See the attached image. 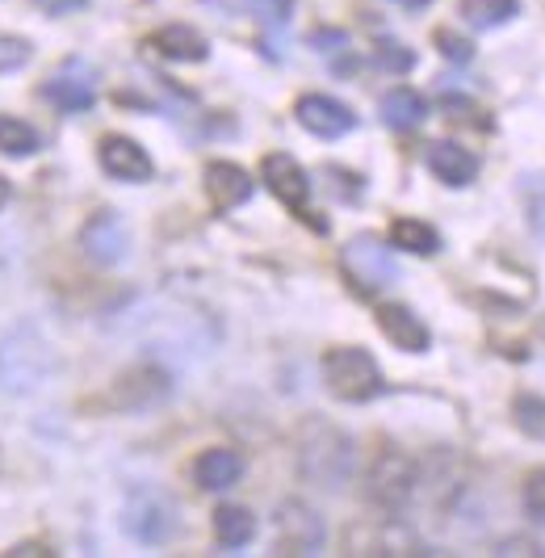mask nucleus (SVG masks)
Returning <instances> with one entry per match:
<instances>
[{"label":"nucleus","mask_w":545,"mask_h":558,"mask_svg":"<svg viewBox=\"0 0 545 558\" xmlns=\"http://www.w3.org/2000/svg\"><path fill=\"white\" fill-rule=\"evenodd\" d=\"M324 383L340 403H370L382 395V369L365 349L340 344L324 353Z\"/></svg>","instance_id":"obj_1"},{"label":"nucleus","mask_w":545,"mask_h":558,"mask_svg":"<svg viewBox=\"0 0 545 558\" xmlns=\"http://www.w3.org/2000/svg\"><path fill=\"white\" fill-rule=\"evenodd\" d=\"M302 475L315 478L319 487H340L353 471V441L327 424H311L302 433Z\"/></svg>","instance_id":"obj_2"},{"label":"nucleus","mask_w":545,"mask_h":558,"mask_svg":"<svg viewBox=\"0 0 545 558\" xmlns=\"http://www.w3.org/2000/svg\"><path fill=\"white\" fill-rule=\"evenodd\" d=\"M340 265H344V278L353 281V290L365 294V299L382 294L386 286H395V278H399V265H395L390 248L382 240H374V235L349 240L344 252H340Z\"/></svg>","instance_id":"obj_3"},{"label":"nucleus","mask_w":545,"mask_h":558,"mask_svg":"<svg viewBox=\"0 0 545 558\" xmlns=\"http://www.w3.org/2000/svg\"><path fill=\"white\" fill-rule=\"evenodd\" d=\"M370 500L382 504V508H403V504L415 496V462L408 453H395L386 449L378 453V462L370 466Z\"/></svg>","instance_id":"obj_4"},{"label":"nucleus","mask_w":545,"mask_h":558,"mask_svg":"<svg viewBox=\"0 0 545 558\" xmlns=\"http://www.w3.org/2000/svg\"><path fill=\"white\" fill-rule=\"evenodd\" d=\"M294 118H299L302 131H311L315 140H340L356 126V113L344 101L327 97V93H302L294 101Z\"/></svg>","instance_id":"obj_5"},{"label":"nucleus","mask_w":545,"mask_h":558,"mask_svg":"<svg viewBox=\"0 0 545 558\" xmlns=\"http://www.w3.org/2000/svg\"><path fill=\"white\" fill-rule=\"evenodd\" d=\"M43 97L51 101L55 110H63V113L93 110V101H97V76H93V68H88V63L68 59L51 81L43 84Z\"/></svg>","instance_id":"obj_6"},{"label":"nucleus","mask_w":545,"mask_h":558,"mask_svg":"<svg viewBox=\"0 0 545 558\" xmlns=\"http://www.w3.org/2000/svg\"><path fill=\"white\" fill-rule=\"evenodd\" d=\"M122 525H126V533H135L138 542H164V537H172L177 512H172L168 496L152 492V487H143V492H135V496L126 500Z\"/></svg>","instance_id":"obj_7"},{"label":"nucleus","mask_w":545,"mask_h":558,"mask_svg":"<svg viewBox=\"0 0 545 558\" xmlns=\"http://www.w3.org/2000/svg\"><path fill=\"white\" fill-rule=\"evenodd\" d=\"M261 177H265L269 194L277 197L281 206H290V210L306 215V202H311V177H306V168H302L290 151H269V156H265V165H261Z\"/></svg>","instance_id":"obj_8"},{"label":"nucleus","mask_w":545,"mask_h":558,"mask_svg":"<svg viewBox=\"0 0 545 558\" xmlns=\"http://www.w3.org/2000/svg\"><path fill=\"white\" fill-rule=\"evenodd\" d=\"M324 537V521L306 504H281L277 508V546L286 555H319Z\"/></svg>","instance_id":"obj_9"},{"label":"nucleus","mask_w":545,"mask_h":558,"mask_svg":"<svg viewBox=\"0 0 545 558\" xmlns=\"http://www.w3.org/2000/svg\"><path fill=\"white\" fill-rule=\"evenodd\" d=\"M97 160H101V168H106L113 181H126V185H143L156 172L152 156L135 140H126V135H106L101 147H97Z\"/></svg>","instance_id":"obj_10"},{"label":"nucleus","mask_w":545,"mask_h":558,"mask_svg":"<svg viewBox=\"0 0 545 558\" xmlns=\"http://www.w3.org/2000/svg\"><path fill=\"white\" fill-rule=\"evenodd\" d=\"M126 244H131V235H126V223L113 215V210H101V215H93L81 231V248L88 260H97V265H118L122 256H126Z\"/></svg>","instance_id":"obj_11"},{"label":"nucleus","mask_w":545,"mask_h":558,"mask_svg":"<svg viewBox=\"0 0 545 558\" xmlns=\"http://www.w3.org/2000/svg\"><path fill=\"white\" fill-rule=\"evenodd\" d=\"M378 328H382V336H386L395 349H403V353H428V344H433L428 324L411 307H403V303L378 307Z\"/></svg>","instance_id":"obj_12"},{"label":"nucleus","mask_w":545,"mask_h":558,"mask_svg":"<svg viewBox=\"0 0 545 558\" xmlns=\"http://www.w3.org/2000/svg\"><path fill=\"white\" fill-rule=\"evenodd\" d=\"M424 165L433 172L436 181H445V185H470L474 177H479V156L474 151H465L462 143H428V151H424Z\"/></svg>","instance_id":"obj_13"},{"label":"nucleus","mask_w":545,"mask_h":558,"mask_svg":"<svg viewBox=\"0 0 545 558\" xmlns=\"http://www.w3.org/2000/svg\"><path fill=\"white\" fill-rule=\"evenodd\" d=\"M256 190V181L247 177L240 165H227V160H215V165L206 168V194L215 202V210H235V206H244L247 197Z\"/></svg>","instance_id":"obj_14"},{"label":"nucleus","mask_w":545,"mask_h":558,"mask_svg":"<svg viewBox=\"0 0 545 558\" xmlns=\"http://www.w3.org/2000/svg\"><path fill=\"white\" fill-rule=\"evenodd\" d=\"M244 475V458L235 449H206L197 462H193V483L202 492H227L235 487Z\"/></svg>","instance_id":"obj_15"},{"label":"nucleus","mask_w":545,"mask_h":558,"mask_svg":"<svg viewBox=\"0 0 545 558\" xmlns=\"http://www.w3.org/2000/svg\"><path fill=\"white\" fill-rule=\"evenodd\" d=\"M152 47L160 51L164 59H172V63H202V59L210 56V47H206V38L197 34L193 26H164L152 34Z\"/></svg>","instance_id":"obj_16"},{"label":"nucleus","mask_w":545,"mask_h":558,"mask_svg":"<svg viewBox=\"0 0 545 558\" xmlns=\"http://www.w3.org/2000/svg\"><path fill=\"white\" fill-rule=\"evenodd\" d=\"M424 118H428V101L415 88H408V84H399V88H390L382 97V122L390 131H415Z\"/></svg>","instance_id":"obj_17"},{"label":"nucleus","mask_w":545,"mask_h":558,"mask_svg":"<svg viewBox=\"0 0 545 558\" xmlns=\"http://www.w3.org/2000/svg\"><path fill=\"white\" fill-rule=\"evenodd\" d=\"M215 537L222 550H240L256 537V517L240 504H222L215 512Z\"/></svg>","instance_id":"obj_18"},{"label":"nucleus","mask_w":545,"mask_h":558,"mask_svg":"<svg viewBox=\"0 0 545 558\" xmlns=\"http://www.w3.org/2000/svg\"><path fill=\"white\" fill-rule=\"evenodd\" d=\"M390 244L403 252H415V256H436L440 235L428 223H420V219H395L390 223Z\"/></svg>","instance_id":"obj_19"},{"label":"nucleus","mask_w":545,"mask_h":558,"mask_svg":"<svg viewBox=\"0 0 545 558\" xmlns=\"http://www.w3.org/2000/svg\"><path fill=\"white\" fill-rule=\"evenodd\" d=\"M520 13V0H462V17L474 29L508 26Z\"/></svg>","instance_id":"obj_20"},{"label":"nucleus","mask_w":545,"mask_h":558,"mask_svg":"<svg viewBox=\"0 0 545 558\" xmlns=\"http://www.w3.org/2000/svg\"><path fill=\"white\" fill-rule=\"evenodd\" d=\"M0 151L26 160V156L38 151V131L22 118H13V113H0Z\"/></svg>","instance_id":"obj_21"},{"label":"nucleus","mask_w":545,"mask_h":558,"mask_svg":"<svg viewBox=\"0 0 545 558\" xmlns=\"http://www.w3.org/2000/svg\"><path fill=\"white\" fill-rule=\"evenodd\" d=\"M512 416H517V428L529 437V441H545V399L542 395H517Z\"/></svg>","instance_id":"obj_22"},{"label":"nucleus","mask_w":545,"mask_h":558,"mask_svg":"<svg viewBox=\"0 0 545 558\" xmlns=\"http://www.w3.org/2000/svg\"><path fill=\"white\" fill-rule=\"evenodd\" d=\"M378 63L386 68V72H399V76H403V72H411V68H415V56H411L403 43L382 38V43H378Z\"/></svg>","instance_id":"obj_23"},{"label":"nucleus","mask_w":545,"mask_h":558,"mask_svg":"<svg viewBox=\"0 0 545 558\" xmlns=\"http://www.w3.org/2000/svg\"><path fill=\"white\" fill-rule=\"evenodd\" d=\"M436 47H440V56L453 59V63H470L474 59V43L462 38L458 29H436Z\"/></svg>","instance_id":"obj_24"},{"label":"nucleus","mask_w":545,"mask_h":558,"mask_svg":"<svg viewBox=\"0 0 545 558\" xmlns=\"http://www.w3.org/2000/svg\"><path fill=\"white\" fill-rule=\"evenodd\" d=\"M524 512L533 521H545V466H537L533 475L524 478Z\"/></svg>","instance_id":"obj_25"},{"label":"nucleus","mask_w":545,"mask_h":558,"mask_svg":"<svg viewBox=\"0 0 545 558\" xmlns=\"http://www.w3.org/2000/svg\"><path fill=\"white\" fill-rule=\"evenodd\" d=\"M269 26H286L290 22V13H294V0H247Z\"/></svg>","instance_id":"obj_26"},{"label":"nucleus","mask_w":545,"mask_h":558,"mask_svg":"<svg viewBox=\"0 0 545 558\" xmlns=\"http://www.w3.org/2000/svg\"><path fill=\"white\" fill-rule=\"evenodd\" d=\"M29 4H38V9H43V13H51V17H63V13L84 9V0H29Z\"/></svg>","instance_id":"obj_27"},{"label":"nucleus","mask_w":545,"mask_h":558,"mask_svg":"<svg viewBox=\"0 0 545 558\" xmlns=\"http://www.w3.org/2000/svg\"><path fill=\"white\" fill-rule=\"evenodd\" d=\"M311 43H315L319 51H336V43H344V34H340V29H319Z\"/></svg>","instance_id":"obj_28"},{"label":"nucleus","mask_w":545,"mask_h":558,"mask_svg":"<svg viewBox=\"0 0 545 558\" xmlns=\"http://www.w3.org/2000/svg\"><path fill=\"white\" fill-rule=\"evenodd\" d=\"M495 555H542V546H537V542H529V546H524V542H508V546L495 550Z\"/></svg>","instance_id":"obj_29"},{"label":"nucleus","mask_w":545,"mask_h":558,"mask_svg":"<svg viewBox=\"0 0 545 558\" xmlns=\"http://www.w3.org/2000/svg\"><path fill=\"white\" fill-rule=\"evenodd\" d=\"M13 558H38V555H51V550H43V546H17V550H9Z\"/></svg>","instance_id":"obj_30"},{"label":"nucleus","mask_w":545,"mask_h":558,"mask_svg":"<svg viewBox=\"0 0 545 558\" xmlns=\"http://www.w3.org/2000/svg\"><path fill=\"white\" fill-rule=\"evenodd\" d=\"M9 197H13V185H9V181H4V177H0V206H4V202H9Z\"/></svg>","instance_id":"obj_31"},{"label":"nucleus","mask_w":545,"mask_h":558,"mask_svg":"<svg viewBox=\"0 0 545 558\" xmlns=\"http://www.w3.org/2000/svg\"><path fill=\"white\" fill-rule=\"evenodd\" d=\"M395 4H403V9H424L428 0H395Z\"/></svg>","instance_id":"obj_32"}]
</instances>
